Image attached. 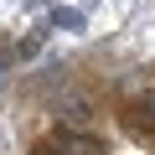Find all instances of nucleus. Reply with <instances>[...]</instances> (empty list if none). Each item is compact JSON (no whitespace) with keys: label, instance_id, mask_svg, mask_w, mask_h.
Here are the masks:
<instances>
[{"label":"nucleus","instance_id":"1","mask_svg":"<svg viewBox=\"0 0 155 155\" xmlns=\"http://www.w3.org/2000/svg\"><path fill=\"white\" fill-rule=\"evenodd\" d=\"M119 124H124L134 140L155 145V109H150V104H124V109H119Z\"/></svg>","mask_w":155,"mask_h":155},{"label":"nucleus","instance_id":"2","mask_svg":"<svg viewBox=\"0 0 155 155\" xmlns=\"http://www.w3.org/2000/svg\"><path fill=\"white\" fill-rule=\"evenodd\" d=\"M57 150H62V155H109L104 140H93V134H62Z\"/></svg>","mask_w":155,"mask_h":155},{"label":"nucleus","instance_id":"3","mask_svg":"<svg viewBox=\"0 0 155 155\" xmlns=\"http://www.w3.org/2000/svg\"><path fill=\"white\" fill-rule=\"evenodd\" d=\"M62 119H67V124H88V119H93V104L78 98V93H67V98H62Z\"/></svg>","mask_w":155,"mask_h":155},{"label":"nucleus","instance_id":"4","mask_svg":"<svg viewBox=\"0 0 155 155\" xmlns=\"http://www.w3.org/2000/svg\"><path fill=\"white\" fill-rule=\"evenodd\" d=\"M31 155H62V150H57V145H41V150H31Z\"/></svg>","mask_w":155,"mask_h":155}]
</instances>
